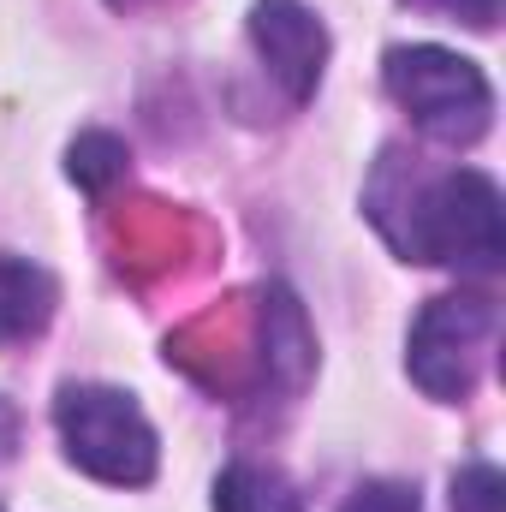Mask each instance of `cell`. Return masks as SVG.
Instances as JSON below:
<instances>
[{
	"mask_svg": "<svg viewBox=\"0 0 506 512\" xmlns=\"http://www.w3.org/2000/svg\"><path fill=\"white\" fill-rule=\"evenodd\" d=\"M364 209L405 262H435V268H459V274H495L506 262L501 185L477 167H447V173L411 167V179L399 185L381 155Z\"/></svg>",
	"mask_w": 506,
	"mask_h": 512,
	"instance_id": "1",
	"label": "cell"
},
{
	"mask_svg": "<svg viewBox=\"0 0 506 512\" xmlns=\"http://www.w3.org/2000/svg\"><path fill=\"white\" fill-rule=\"evenodd\" d=\"M381 78H387V96L411 114V126L435 143L465 149L495 126V90H489L483 66L453 48L399 42V48H387Z\"/></svg>",
	"mask_w": 506,
	"mask_h": 512,
	"instance_id": "2",
	"label": "cell"
},
{
	"mask_svg": "<svg viewBox=\"0 0 506 512\" xmlns=\"http://www.w3.org/2000/svg\"><path fill=\"white\" fill-rule=\"evenodd\" d=\"M54 429L66 459L114 489H143L161 465L155 447V423L143 417V405L126 387H102V382H66L54 399Z\"/></svg>",
	"mask_w": 506,
	"mask_h": 512,
	"instance_id": "3",
	"label": "cell"
},
{
	"mask_svg": "<svg viewBox=\"0 0 506 512\" xmlns=\"http://www.w3.org/2000/svg\"><path fill=\"white\" fill-rule=\"evenodd\" d=\"M495 328H501V310H495V298H483V292L429 298V304L417 310V322H411V340H405V370H411V382L423 387L429 399H441V405L471 399Z\"/></svg>",
	"mask_w": 506,
	"mask_h": 512,
	"instance_id": "4",
	"label": "cell"
},
{
	"mask_svg": "<svg viewBox=\"0 0 506 512\" xmlns=\"http://www.w3.org/2000/svg\"><path fill=\"white\" fill-rule=\"evenodd\" d=\"M251 48L262 72L280 84V96L292 108H304L322 90L328 72V24L304 6V0H256L251 6Z\"/></svg>",
	"mask_w": 506,
	"mask_h": 512,
	"instance_id": "5",
	"label": "cell"
},
{
	"mask_svg": "<svg viewBox=\"0 0 506 512\" xmlns=\"http://www.w3.org/2000/svg\"><path fill=\"white\" fill-rule=\"evenodd\" d=\"M262 370L280 393H298L316 370V334H310V316L304 304L286 292V286H268L262 292Z\"/></svg>",
	"mask_w": 506,
	"mask_h": 512,
	"instance_id": "6",
	"label": "cell"
},
{
	"mask_svg": "<svg viewBox=\"0 0 506 512\" xmlns=\"http://www.w3.org/2000/svg\"><path fill=\"white\" fill-rule=\"evenodd\" d=\"M54 304H60V286H54V274L42 262H30L18 251H0V340L42 334Z\"/></svg>",
	"mask_w": 506,
	"mask_h": 512,
	"instance_id": "7",
	"label": "cell"
},
{
	"mask_svg": "<svg viewBox=\"0 0 506 512\" xmlns=\"http://www.w3.org/2000/svg\"><path fill=\"white\" fill-rule=\"evenodd\" d=\"M215 512H304V501L274 465L239 459L215 477Z\"/></svg>",
	"mask_w": 506,
	"mask_h": 512,
	"instance_id": "8",
	"label": "cell"
},
{
	"mask_svg": "<svg viewBox=\"0 0 506 512\" xmlns=\"http://www.w3.org/2000/svg\"><path fill=\"white\" fill-rule=\"evenodd\" d=\"M126 143L114 131H84L72 149H66V173L84 185V191H108L114 179H126Z\"/></svg>",
	"mask_w": 506,
	"mask_h": 512,
	"instance_id": "9",
	"label": "cell"
},
{
	"mask_svg": "<svg viewBox=\"0 0 506 512\" xmlns=\"http://www.w3.org/2000/svg\"><path fill=\"white\" fill-rule=\"evenodd\" d=\"M453 512H506V477L495 465H465L453 477Z\"/></svg>",
	"mask_w": 506,
	"mask_h": 512,
	"instance_id": "10",
	"label": "cell"
},
{
	"mask_svg": "<svg viewBox=\"0 0 506 512\" xmlns=\"http://www.w3.org/2000/svg\"><path fill=\"white\" fill-rule=\"evenodd\" d=\"M340 512H423V507H417V489H405V483H358Z\"/></svg>",
	"mask_w": 506,
	"mask_h": 512,
	"instance_id": "11",
	"label": "cell"
},
{
	"mask_svg": "<svg viewBox=\"0 0 506 512\" xmlns=\"http://www.w3.org/2000/svg\"><path fill=\"white\" fill-rule=\"evenodd\" d=\"M411 6H429L453 24H471V30H495L501 24V0H411Z\"/></svg>",
	"mask_w": 506,
	"mask_h": 512,
	"instance_id": "12",
	"label": "cell"
},
{
	"mask_svg": "<svg viewBox=\"0 0 506 512\" xmlns=\"http://www.w3.org/2000/svg\"><path fill=\"white\" fill-rule=\"evenodd\" d=\"M18 453V411H12V399H0V465Z\"/></svg>",
	"mask_w": 506,
	"mask_h": 512,
	"instance_id": "13",
	"label": "cell"
},
{
	"mask_svg": "<svg viewBox=\"0 0 506 512\" xmlns=\"http://www.w3.org/2000/svg\"><path fill=\"white\" fill-rule=\"evenodd\" d=\"M108 6H143V0H108Z\"/></svg>",
	"mask_w": 506,
	"mask_h": 512,
	"instance_id": "14",
	"label": "cell"
},
{
	"mask_svg": "<svg viewBox=\"0 0 506 512\" xmlns=\"http://www.w3.org/2000/svg\"><path fill=\"white\" fill-rule=\"evenodd\" d=\"M0 512H6V507H0Z\"/></svg>",
	"mask_w": 506,
	"mask_h": 512,
	"instance_id": "15",
	"label": "cell"
}]
</instances>
